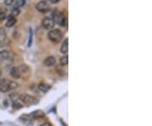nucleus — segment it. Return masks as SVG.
Returning <instances> with one entry per match:
<instances>
[{
    "label": "nucleus",
    "mask_w": 152,
    "mask_h": 126,
    "mask_svg": "<svg viewBox=\"0 0 152 126\" xmlns=\"http://www.w3.org/2000/svg\"><path fill=\"white\" fill-rule=\"evenodd\" d=\"M15 23H16V18L10 15V16H9L8 20H7L6 26L7 27H12V26H14V25H15Z\"/></svg>",
    "instance_id": "9b49d317"
},
{
    "label": "nucleus",
    "mask_w": 152,
    "mask_h": 126,
    "mask_svg": "<svg viewBox=\"0 0 152 126\" xmlns=\"http://www.w3.org/2000/svg\"><path fill=\"white\" fill-rule=\"evenodd\" d=\"M54 20L52 19V18H49V17H47L42 20V26L45 28V29H52L53 26H54Z\"/></svg>",
    "instance_id": "423d86ee"
},
{
    "label": "nucleus",
    "mask_w": 152,
    "mask_h": 126,
    "mask_svg": "<svg viewBox=\"0 0 152 126\" xmlns=\"http://www.w3.org/2000/svg\"><path fill=\"white\" fill-rule=\"evenodd\" d=\"M13 106H14V108H20V107H22V104H20L17 101H15V102H14Z\"/></svg>",
    "instance_id": "6ab92c4d"
},
{
    "label": "nucleus",
    "mask_w": 152,
    "mask_h": 126,
    "mask_svg": "<svg viewBox=\"0 0 152 126\" xmlns=\"http://www.w3.org/2000/svg\"><path fill=\"white\" fill-rule=\"evenodd\" d=\"M10 75L14 79H20L21 77V74H20V70L18 67H13L10 69Z\"/></svg>",
    "instance_id": "6e6552de"
},
{
    "label": "nucleus",
    "mask_w": 152,
    "mask_h": 126,
    "mask_svg": "<svg viewBox=\"0 0 152 126\" xmlns=\"http://www.w3.org/2000/svg\"><path fill=\"white\" fill-rule=\"evenodd\" d=\"M40 126H52V125H51L50 123H48V122H46V123H44V124L41 125Z\"/></svg>",
    "instance_id": "412c9836"
},
{
    "label": "nucleus",
    "mask_w": 152,
    "mask_h": 126,
    "mask_svg": "<svg viewBox=\"0 0 152 126\" xmlns=\"http://www.w3.org/2000/svg\"><path fill=\"white\" fill-rule=\"evenodd\" d=\"M5 18H6V14H5V12L3 11V10H0V21L3 20Z\"/></svg>",
    "instance_id": "a211bd4d"
},
{
    "label": "nucleus",
    "mask_w": 152,
    "mask_h": 126,
    "mask_svg": "<svg viewBox=\"0 0 152 126\" xmlns=\"http://www.w3.org/2000/svg\"><path fill=\"white\" fill-rule=\"evenodd\" d=\"M19 99L21 102H23L24 104H26V105H32V104H36L37 102V99L31 95H29V94H22L19 97Z\"/></svg>",
    "instance_id": "7ed1b4c3"
},
{
    "label": "nucleus",
    "mask_w": 152,
    "mask_h": 126,
    "mask_svg": "<svg viewBox=\"0 0 152 126\" xmlns=\"http://www.w3.org/2000/svg\"><path fill=\"white\" fill-rule=\"evenodd\" d=\"M50 86L47 85V84H45V83H40L38 85V89L40 90L42 92H47L49 89H50Z\"/></svg>",
    "instance_id": "ddd939ff"
},
{
    "label": "nucleus",
    "mask_w": 152,
    "mask_h": 126,
    "mask_svg": "<svg viewBox=\"0 0 152 126\" xmlns=\"http://www.w3.org/2000/svg\"><path fill=\"white\" fill-rule=\"evenodd\" d=\"M18 87H19V84L14 81L8 80L5 79L0 80V91L2 92H7L10 91H13Z\"/></svg>",
    "instance_id": "f257e3e1"
},
{
    "label": "nucleus",
    "mask_w": 152,
    "mask_h": 126,
    "mask_svg": "<svg viewBox=\"0 0 152 126\" xmlns=\"http://www.w3.org/2000/svg\"><path fill=\"white\" fill-rule=\"evenodd\" d=\"M60 52L63 54L68 53V52H69V40H68V38H66L63 42V44L60 48Z\"/></svg>",
    "instance_id": "1a4fd4ad"
},
{
    "label": "nucleus",
    "mask_w": 152,
    "mask_h": 126,
    "mask_svg": "<svg viewBox=\"0 0 152 126\" xmlns=\"http://www.w3.org/2000/svg\"><path fill=\"white\" fill-rule=\"evenodd\" d=\"M10 52L8 50H2L0 52V60H6L10 58Z\"/></svg>",
    "instance_id": "f8f14e48"
},
{
    "label": "nucleus",
    "mask_w": 152,
    "mask_h": 126,
    "mask_svg": "<svg viewBox=\"0 0 152 126\" xmlns=\"http://www.w3.org/2000/svg\"><path fill=\"white\" fill-rule=\"evenodd\" d=\"M36 10L41 12V13H45V12H47L49 10V6H48L47 1H44V0L43 1H40L36 4Z\"/></svg>",
    "instance_id": "39448f33"
},
{
    "label": "nucleus",
    "mask_w": 152,
    "mask_h": 126,
    "mask_svg": "<svg viewBox=\"0 0 152 126\" xmlns=\"http://www.w3.org/2000/svg\"><path fill=\"white\" fill-rule=\"evenodd\" d=\"M30 116L33 117L34 118H39L44 116V113L42 111H36V112H33L30 114Z\"/></svg>",
    "instance_id": "4468645a"
},
{
    "label": "nucleus",
    "mask_w": 152,
    "mask_h": 126,
    "mask_svg": "<svg viewBox=\"0 0 152 126\" xmlns=\"http://www.w3.org/2000/svg\"><path fill=\"white\" fill-rule=\"evenodd\" d=\"M18 69L20 70L21 75H25V74H28L29 71H30V69H29V67L26 64H20V66L18 67Z\"/></svg>",
    "instance_id": "9d476101"
},
{
    "label": "nucleus",
    "mask_w": 152,
    "mask_h": 126,
    "mask_svg": "<svg viewBox=\"0 0 152 126\" xmlns=\"http://www.w3.org/2000/svg\"><path fill=\"white\" fill-rule=\"evenodd\" d=\"M14 3V0H5V4L6 5H11Z\"/></svg>",
    "instance_id": "aec40b11"
},
{
    "label": "nucleus",
    "mask_w": 152,
    "mask_h": 126,
    "mask_svg": "<svg viewBox=\"0 0 152 126\" xmlns=\"http://www.w3.org/2000/svg\"><path fill=\"white\" fill-rule=\"evenodd\" d=\"M20 14V10L18 9V8H13V10H12V16H14V17H16L18 15Z\"/></svg>",
    "instance_id": "f3484780"
},
{
    "label": "nucleus",
    "mask_w": 152,
    "mask_h": 126,
    "mask_svg": "<svg viewBox=\"0 0 152 126\" xmlns=\"http://www.w3.org/2000/svg\"><path fill=\"white\" fill-rule=\"evenodd\" d=\"M47 37H48L49 40H51L52 42L58 43L63 38V33L61 32L60 30L58 29L52 30L48 32Z\"/></svg>",
    "instance_id": "f03ea898"
},
{
    "label": "nucleus",
    "mask_w": 152,
    "mask_h": 126,
    "mask_svg": "<svg viewBox=\"0 0 152 126\" xmlns=\"http://www.w3.org/2000/svg\"><path fill=\"white\" fill-rule=\"evenodd\" d=\"M24 4H25V0H16V2H15V4H14V8H20V7H22V6H24Z\"/></svg>",
    "instance_id": "dca6fc26"
},
{
    "label": "nucleus",
    "mask_w": 152,
    "mask_h": 126,
    "mask_svg": "<svg viewBox=\"0 0 152 126\" xmlns=\"http://www.w3.org/2000/svg\"><path fill=\"white\" fill-rule=\"evenodd\" d=\"M52 15H53L52 19L54 20V23L59 25L61 26H64L66 25V18L64 17V15L61 12L55 11Z\"/></svg>",
    "instance_id": "20e7f679"
},
{
    "label": "nucleus",
    "mask_w": 152,
    "mask_h": 126,
    "mask_svg": "<svg viewBox=\"0 0 152 126\" xmlns=\"http://www.w3.org/2000/svg\"><path fill=\"white\" fill-rule=\"evenodd\" d=\"M44 65L47 66V67H51V66H53L55 64H56V58H54L53 56H49L46 58L43 62Z\"/></svg>",
    "instance_id": "0eeeda50"
},
{
    "label": "nucleus",
    "mask_w": 152,
    "mask_h": 126,
    "mask_svg": "<svg viewBox=\"0 0 152 126\" xmlns=\"http://www.w3.org/2000/svg\"><path fill=\"white\" fill-rule=\"evenodd\" d=\"M49 1H50L52 3H58L60 0H49Z\"/></svg>",
    "instance_id": "4be33fe9"
},
{
    "label": "nucleus",
    "mask_w": 152,
    "mask_h": 126,
    "mask_svg": "<svg viewBox=\"0 0 152 126\" xmlns=\"http://www.w3.org/2000/svg\"><path fill=\"white\" fill-rule=\"evenodd\" d=\"M60 64L61 65H63V66L68 65V64H69V58H68L67 55H65V56H63V57H62L60 58Z\"/></svg>",
    "instance_id": "2eb2a0df"
},
{
    "label": "nucleus",
    "mask_w": 152,
    "mask_h": 126,
    "mask_svg": "<svg viewBox=\"0 0 152 126\" xmlns=\"http://www.w3.org/2000/svg\"><path fill=\"white\" fill-rule=\"evenodd\" d=\"M0 74H1V72H0Z\"/></svg>",
    "instance_id": "5701e85b"
}]
</instances>
